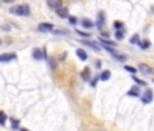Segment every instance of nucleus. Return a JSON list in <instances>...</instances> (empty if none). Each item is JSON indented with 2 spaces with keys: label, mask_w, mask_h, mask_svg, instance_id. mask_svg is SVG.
Here are the masks:
<instances>
[{
  "label": "nucleus",
  "mask_w": 154,
  "mask_h": 131,
  "mask_svg": "<svg viewBox=\"0 0 154 131\" xmlns=\"http://www.w3.org/2000/svg\"><path fill=\"white\" fill-rule=\"evenodd\" d=\"M68 22H70L71 25H76V23H78V19H76V17L70 15V17H68Z\"/></svg>",
  "instance_id": "412c9836"
},
{
  "label": "nucleus",
  "mask_w": 154,
  "mask_h": 131,
  "mask_svg": "<svg viewBox=\"0 0 154 131\" xmlns=\"http://www.w3.org/2000/svg\"><path fill=\"white\" fill-rule=\"evenodd\" d=\"M10 13L18 17H27L30 15V7L27 4H19V6H14L10 8Z\"/></svg>",
  "instance_id": "f257e3e1"
},
{
  "label": "nucleus",
  "mask_w": 154,
  "mask_h": 131,
  "mask_svg": "<svg viewBox=\"0 0 154 131\" xmlns=\"http://www.w3.org/2000/svg\"><path fill=\"white\" fill-rule=\"evenodd\" d=\"M82 78H83V79H85V81H89V79H90V68H85L83 70V71H82Z\"/></svg>",
  "instance_id": "4468645a"
},
{
  "label": "nucleus",
  "mask_w": 154,
  "mask_h": 131,
  "mask_svg": "<svg viewBox=\"0 0 154 131\" xmlns=\"http://www.w3.org/2000/svg\"><path fill=\"white\" fill-rule=\"evenodd\" d=\"M56 14L60 17V18H68L70 15H68V10L67 8H63V7H60V8H57V10H55Z\"/></svg>",
  "instance_id": "1a4fd4ad"
},
{
  "label": "nucleus",
  "mask_w": 154,
  "mask_h": 131,
  "mask_svg": "<svg viewBox=\"0 0 154 131\" xmlns=\"http://www.w3.org/2000/svg\"><path fill=\"white\" fill-rule=\"evenodd\" d=\"M82 25H83V27H86V29H90V27H93V22L90 19H83L82 21Z\"/></svg>",
  "instance_id": "2eb2a0df"
},
{
  "label": "nucleus",
  "mask_w": 154,
  "mask_h": 131,
  "mask_svg": "<svg viewBox=\"0 0 154 131\" xmlns=\"http://www.w3.org/2000/svg\"><path fill=\"white\" fill-rule=\"evenodd\" d=\"M38 30L41 31V33H48V31L55 30V26L52 25V23H40L38 25Z\"/></svg>",
  "instance_id": "7ed1b4c3"
},
{
  "label": "nucleus",
  "mask_w": 154,
  "mask_h": 131,
  "mask_svg": "<svg viewBox=\"0 0 154 131\" xmlns=\"http://www.w3.org/2000/svg\"><path fill=\"white\" fill-rule=\"evenodd\" d=\"M128 96H132V97H138L139 96V87L138 86H132L131 89L128 90Z\"/></svg>",
  "instance_id": "9b49d317"
},
{
  "label": "nucleus",
  "mask_w": 154,
  "mask_h": 131,
  "mask_svg": "<svg viewBox=\"0 0 154 131\" xmlns=\"http://www.w3.org/2000/svg\"><path fill=\"white\" fill-rule=\"evenodd\" d=\"M132 79H134V81H135L136 83H138V85H141V86H146V85H147V83H146L145 81H142V79H139V78H138V76H135V75L132 76Z\"/></svg>",
  "instance_id": "6ab92c4d"
},
{
  "label": "nucleus",
  "mask_w": 154,
  "mask_h": 131,
  "mask_svg": "<svg viewBox=\"0 0 154 131\" xmlns=\"http://www.w3.org/2000/svg\"><path fill=\"white\" fill-rule=\"evenodd\" d=\"M109 78H111V71H109V70H105V71H102L101 75H100V79H101V81H108Z\"/></svg>",
  "instance_id": "f8f14e48"
},
{
  "label": "nucleus",
  "mask_w": 154,
  "mask_h": 131,
  "mask_svg": "<svg viewBox=\"0 0 154 131\" xmlns=\"http://www.w3.org/2000/svg\"><path fill=\"white\" fill-rule=\"evenodd\" d=\"M15 59H17L15 53H3V55H0V63H7L11 62V60H15Z\"/></svg>",
  "instance_id": "20e7f679"
},
{
  "label": "nucleus",
  "mask_w": 154,
  "mask_h": 131,
  "mask_svg": "<svg viewBox=\"0 0 154 131\" xmlns=\"http://www.w3.org/2000/svg\"><path fill=\"white\" fill-rule=\"evenodd\" d=\"M104 26H105V14L102 11H100L98 17H97V27H98V30H102Z\"/></svg>",
  "instance_id": "39448f33"
},
{
  "label": "nucleus",
  "mask_w": 154,
  "mask_h": 131,
  "mask_svg": "<svg viewBox=\"0 0 154 131\" xmlns=\"http://www.w3.org/2000/svg\"><path fill=\"white\" fill-rule=\"evenodd\" d=\"M100 43L102 44V45H106V47H116V44L113 43V41H109V40H105V38H100Z\"/></svg>",
  "instance_id": "ddd939ff"
},
{
  "label": "nucleus",
  "mask_w": 154,
  "mask_h": 131,
  "mask_svg": "<svg viewBox=\"0 0 154 131\" xmlns=\"http://www.w3.org/2000/svg\"><path fill=\"white\" fill-rule=\"evenodd\" d=\"M85 45H87V47H90L92 49H94V51H100V47L98 45H94V43H92V41H85Z\"/></svg>",
  "instance_id": "f3484780"
},
{
  "label": "nucleus",
  "mask_w": 154,
  "mask_h": 131,
  "mask_svg": "<svg viewBox=\"0 0 154 131\" xmlns=\"http://www.w3.org/2000/svg\"><path fill=\"white\" fill-rule=\"evenodd\" d=\"M139 70H141L143 74H147V75H150V74H153L154 72V70L150 67V66H147V64H139Z\"/></svg>",
  "instance_id": "0eeeda50"
},
{
  "label": "nucleus",
  "mask_w": 154,
  "mask_h": 131,
  "mask_svg": "<svg viewBox=\"0 0 154 131\" xmlns=\"http://www.w3.org/2000/svg\"><path fill=\"white\" fill-rule=\"evenodd\" d=\"M0 44H1V40H0Z\"/></svg>",
  "instance_id": "cd10ccee"
},
{
  "label": "nucleus",
  "mask_w": 154,
  "mask_h": 131,
  "mask_svg": "<svg viewBox=\"0 0 154 131\" xmlns=\"http://www.w3.org/2000/svg\"><path fill=\"white\" fill-rule=\"evenodd\" d=\"M11 126H13V128H18L19 122L17 120V119H11Z\"/></svg>",
  "instance_id": "5701e85b"
},
{
  "label": "nucleus",
  "mask_w": 154,
  "mask_h": 131,
  "mask_svg": "<svg viewBox=\"0 0 154 131\" xmlns=\"http://www.w3.org/2000/svg\"><path fill=\"white\" fill-rule=\"evenodd\" d=\"M153 97H154L153 92H151L150 89H147L145 93L142 94V98H141V100H142V102H143V104H150V102L153 101Z\"/></svg>",
  "instance_id": "f03ea898"
},
{
  "label": "nucleus",
  "mask_w": 154,
  "mask_h": 131,
  "mask_svg": "<svg viewBox=\"0 0 154 131\" xmlns=\"http://www.w3.org/2000/svg\"><path fill=\"white\" fill-rule=\"evenodd\" d=\"M76 33H78L79 36H82V37H86V38L90 37V33H85V31H80V30H76Z\"/></svg>",
  "instance_id": "b1692460"
},
{
  "label": "nucleus",
  "mask_w": 154,
  "mask_h": 131,
  "mask_svg": "<svg viewBox=\"0 0 154 131\" xmlns=\"http://www.w3.org/2000/svg\"><path fill=\"white\" fill-rule=\"evenodd\" d=\"M21 131H29L27 128H21Z\"/></svg>",
  "instance_id": "bb28decb"
},
{
  "label": "nucleus",
  "mask_w": 154,
  "mask_h": 131,
  "mask_svg": "<svg viewBox=\"0 0 154 131\" xmlns=\"http://www.w3.org/2000/svg\"><path fill=\"white\" fill-rule=\"evenodd\" d=\"M33 57H34V59H37V60L45 57V49L41 51V49H38V48H36V49L33 51Z\"/></svg>",
  "instance_id": "6e6552de"
},
{
  "label": "nucleus",
  "mask_w": 154,
  "mask_h": 131,
  "mask_svg": "<svg viewBox=\"0 0 154 131\" xmlns=\"http://www.w3.org/2000/svg\"><path fill=\"white\" fill-rule=\"evenodd\" d=\"M116 38H117V40H123V38H124V33H123V31L117 30L116 31Z\"/></svg>",
  "instance_id": "4be33fe9"
},
{
  "label": "nucleus",
  "mask_w": 154,
  "mask_h": 131,
  "mask_svg": "<svg viewBox=\"0 0 154 131\" xmlns=\"http://www.w3.org/2000/svg\"><path fill=\"white\" fill-rule=\"evenodd\" d=\"M129 43H131V44H138V45H139V43H141V41H139V36H138V34L132 36L131 40H129Z\"/></svg>",
  "instance_id": "aec40b11"
},
{
  "label": "nucleus",
  "mask_w": 154,
  "mask_h": 131,
  "mask_svg": "<svg viewBox=\"0 0 154 131\" xmlns=\"http://www.w3.org/2000/svg\"><path fill=\"white\" fill-rule=\"evenodd\" d=\"M7 120V115L3 111H0V126H4Z\"/></svg>",
  "instance_id": "dca6fc26"
},
{
  "label": "nucleus",
  "mask_w": 154,
  "mask_h": 131,
  "mask_svg": "<svg viewBox=\"0 0 154 131\" xmlns=\"http://www.w3.org/2000/svg\"><path fill=\"white\" fill-rule=\"evenodd\" d=\"M139 47H141V48H143V49H147L149 47H150V41H147V40L141 41V43H139Z\"/></svg>",
  "instance_id": "a211bd4d"
},
{
  "label": "nucleus",
  "mask_w": 154,
  "mask_h": 131,
  "mask_svg": "<svg viewBox=\"0 0 154 131\" xmlns=\"http://www.w3.org/2000/svg\"><path fill=\"white\" fill-rule=\"evenodd\" d=\"M46 4H48L52 10H57V8L62 7L63 0H46Z\"/></svg>",
  "instance_id": "423d86ee"
},
{
  "label": "nucleus",
  "mask_w": 154,
  "mask_h": 131,
  "mask_svg": "<svg viewBox=\"0 0 154 131\" xmlns=\"http://www.w3.org/2000/svg\"><path fill=\"white\" fill-rule=\"evenodd\" d=\"M115 27H116V29H121V27H123V22L116 21V22H115Z\"/></svg>",
  "instance_id": "a878e982"
},
{
  "label": "nucleus",
  "mask_w": 154,
  "mask_h": 131,
  "mask_svg": "<svg viewBox=\"0 0 154 131\" xmlns=\"http://www.w3.org/2000/svg\"><path fill=\"white\" fill-rule=\"evenodd\" d=\"M124 68L127 70V71H129V72H132V74H135V72H136V68H134V67H129V66H125Z\"/></svg>",
  "instance_id": "393cba45"
},
{
  "label": "nucleus",
  "mask_w": 154,
  "mask_h": 131,
  "mask_svg": "<svg viewBox=\"0 0 154 131\" xmlns=\"http://www.w3.org/2000/svg\"><path fill=\"white\" fill-rule=\"evenodd\" d=\"M76 56L79 57L82 62H86V60H87V53L83 49H80V48H78V49H76Z\"/></svg>",
  "instance_id": "9d476101"
}]
</instances>
